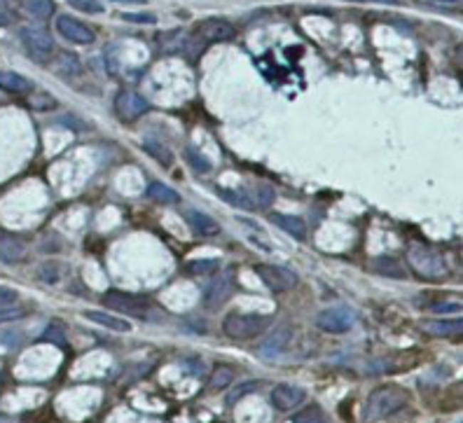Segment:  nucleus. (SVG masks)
I'll return each mask as SVG.
<instances>
[{
	"instance_id": "f257e3e1",
	"label": "nucleus",
	"mask_w": 463,
	"mask_h": 423,
	"mask_svg": "<svg viewBox=\"0 0 463 423\" xmlns=\"http://www.w3.org/2000/svg\"><path fill=\"white\" fill-rule=\"evenodd\" d=\"M407 262H410V267L424 278L437 281V278L447 276V262H444V257L431 246L412 244L407 248Z\"/></svg>"
},
{
	"instance_id": "f03ea898",
	"label": "nucleus",
	"mask_w": 463,
	"mask_h": 423,
	"mask_svg": "<svg viewBox=\"0 0 463 423\" xmlns=\"http://www.w3.org/2000/svg\"><path fill=\"white\" fill-rule=\"evenodd\" d=\"M407 404V393L398 386H379L377 391H372L368 397V407H365V417L372 421L379 419H388L391 414L402 409Z\"/></svg>"
},
{
	"instance_id": "7ed1b4c3",
	"label": "nucleus",
	"mask_w": 463,
	"mask_h": 423,
	"mask_svg": "<svg viewBox=\"0 0 463 423\" xmlns=\"http://www.w3.org/2000/svg\"><path fill=\"white\" fill-rule=\"evenodd\" d=\"M269 323L271 318L260 316V313H229L222 320V333L229 339H236V342H246V339L260 337L269 328Z\"/></svg>"
},
{
	"instance_id": "20e7f679",
	"label": "nucleus",
	"mask_w": 463,
	"mask_h": 423,
	"mask_svg": "<svg viewBox=\"0 0 463 423\" xmlns=\"http://www.w3.org/2000/svg\"><path fill=\"white\" fill-rule=\"evenodd\" d=\"M19 38L21 45L26 47V52L40 63H45L54 52V40L49 36V31H45L43 26H21Z\"/></svg>"
},
{
	"instance_id": "39448f33",
	"label": "nucleus",
	"mask_w": 463,
	"mask_h": 423,
	"mask_svg": "<svg viewBox=\"0 0 463 423\" xmlns=\"http://www.w3.org/2000/svg\"><path fill=\"white\" fill-rule=\"evenodd\" d=\"M355 323V313L349 309V306H330V309H323L316 316V325L323 330V333L330 335H344L349 333Z\"/></svg>"
},
{
	"instance_id": "423d86ee",
	"label": "nucleus",
	"mask_w": 463,
	"mask_h": 423,
	"mask_svg": "<svg viewBox=\"0 0 463 423\" xmlns=\"http://www.w3.org/2000/svg\"><path fill=\"white\" fill-rule=\"evenodd\" d=\"M101 304L105 309L122 311V313H129V316H138V318H143L147 311V302L143 297L122 293V290H108V293L101 297Z\"/></svg>"
},
{
	"instance_id": "0eeeda50",
	"label": "nucleus",
	"mask_w": 463,
	"mask_h": 423,
	"mask_svg": "<svg viewBox=\"0 0 463 423\" xmlns=\"http://www.w3.org/2000/svg\"><path fill=\"white\" fill-rule=\"evenodd\" d=\"M255 273L262 278L264 286L276 290V293H286V290H293L297 286V273L288 267H281V264H258Z\"/></svg>"
},
{
	"instance_id": "6e6552de",
	"label": "nucleus",
	"mask_w": 463,
	"mask_h": 423,
	"mask_svg": "<svg viewBox=\"0 0 463 423\" xmlns=\"http://www.w3.org/2000/svg\"><path fill=\"white\" fill-rule=\"evenodd\" d=\"M56 31L68 40V43H76V45H92L96 40V33L92 26H87L85 21L76 19L71 14H59L56 16Z\"/></svg>"
},
{
	"instance_id": "1a4fd4ad",
	"label": "nucleus",
	"mask_w": 463,
	"mask_h": 423,
	"mask_svg": "<svg viewBox=\"0 0 463 423\" xmlns=\"http://www.w3.org/2000/svg\"><path fill=\"white\" fill-rule=\"evenodd\" d=\"M115 110H118V115L124 122H134L140 115L150 110V101L134 89H122L118 98H115Z\"/></svg>"
},
{
	"instance_id": "9d476101",
	"label": "nucleus",
	"mask_w": 463,
	"mask_h": 423,
	"mask_svg": "<svg viewBox=\"0 0 463 423\" xmlns=\"http://www.w3.org/2000/svg\"><path fill=\"white\" fill-rule=\"evenodd\" d=\"M234 286H236V283H234V276H232L229 269L222 271V273H218V278L213 281L209 288H206V295H204L206 306L216 309V306L225 304L229 297H232V293H234Z\"/></svg>"
},
{
	"instance_id": "9b49d317",
	"label": "nucleus",
	"mask_w": 463,
	"mask_h": 423,
	"mask_svg": "<svg viewBox=\"0 0 463 423\" xmlns=\"http://www.w3.org/2000/svg\"><path fill=\"white\" fill-rule=\"evenodd\" d=\"M291 342H293V328L288 325V323H281V325L274 328V333H271V335L258 346V353L264 355V358H274V355L283 353Z\"/></svg>"
},
{
	"instance_id": "f8f14e48",
	"label": "nucleus",
	"mask_w": 463,
	"mask_h": 423,
	"mask_svg": "<svg viewBox=\"0 0 463 423\" xmlns=\"http://www.w3.org/2000/svg\"><path fill=\"white\" fill-rule=\"evenodd\" d=\"M197 36L204 43H225V40L234 38V26L225 19H206L197 24Z\"/></svg>"
},
{
	"instance_id": "ddd939ff",
	"label": "nucleus",
	"mask_w": 463,
	"mask_h": 423,
	"mask_svg": "<svg viewBox=\"0 0 463 423\" xmlns=\"http://www.w3.org/2000/svg\"><path fill=\"white\" fill-rule=\"evenodd\" d=\"M304 400V391L300 386H293V384H279L274 386L271 391V404L279 409V412H291L295 409L297 404Z\"/></svg>"
},
{
	"instance_id": "4468645a",
	"label": "nucleus",
	"mask_w": 463,
	"mask_h": 423,
	"mask_svg": "<svg viewBox=\"0 0 463 423\" xmlns=\"http://www.w3.org/2000/svg\"><path fill=\"white\" fill-rule=\"evenodd\" d=\"M26 257V244L21 241L19 236L14 234H0V262L5 264H14L21 262Z\"/></svg>"
},
{
	"instance_id": "2eb2a0df",
	"label": "nucleus",
	"mask_w": 463,
	"mask_h": 423,
	"mask_svg": "<svg viewBox=\"0 0 463 423\" xmlns=\"http://www.w3.org/2000/svg\"><path fill=\"white\" fill-rule=\"evenodd\" d=\"M271 225H276L279 229H283L288 236L297 239V241H302L304 236H307V225H304L302 218H297V215H288V213H271L269 215Z\"/></svg>"
},
{
	"instance_id": "dca6fc26",
	"label": "nucleus",
	"mask_w": 463,
	"mask_h": 423,
	"mask_svg": "<svg viewBox=\"0 0 463 423\" xmlns=\"http://www.w3.org/2000/svg\"><path fill=\"white\" fill-rule=\"evenodd\" d=\"M185 220H187V225L192 227L194 234H199V236H216L220 234V225L216 220L211 218V215H206L202 211H187L185 213Z\"/></svg>"
},
{
	"instance_id": "f3484780",
	"label": "nucleus",
	"mask_w": 463,
	"mask_h": 423,
	"mask_svg": "<svg viewBox=\"0 0 463 423\" xmlns=\"http://www.w3.org/2000/svg\"><path fill=\"white\" fill-rule=\"evenodd\" d=\"M216 194L222 199V202L236 206V209H246V211L258 209L253 192H248V189H225V187H216Z\"/></svg>"
},
{
	"instance_id": "a211bd4d",
	"label": "nucleus",
	"mask_w": 463,
	"mask_h": 423,
	"mask_svg": "<svg viewBox=\"0 0 463 423\" xmlns=\"http://www.w3.org/2000/svg\"><path fill=\"white\" fill-rule=\"evenodd\" d=\"M16 7H19V10L26 16H31V19H38V21H45L54 14L52 0H16Z\"/></svg>"
},
{
	"instance_id": "6ab92c4d",
	"label": "nucleus",
	"mask_w": 463,
	"mask_h": 423,
	"mask_svg": "<svg viewBox=\"0 0 463 423\" xmlns=\"http://www.w3.org/2000/svg\"><path fill=\"white\" fill-rule=\"evenodd\" d=\"M85 318L98 323V325L108 328V330H115V333H129L131 330V323L124 320V318H118L113 316V313H105V311H85Z\"/></svg>"
},
{
	"instance_id": "aec40b11",
	"label": "nucleus",
	"mask_w": 463,
	"mask_h": 423,
	"mask_svg": "<svg viewBox=\"0 0 463 423\" xmlns=\"http://www.w3.org/2000/svg\"><path fill=\"white\" fill-rule=\"evenodd\" d=\"M424 330L433 337H452L463 333V320L452 318V320H428L424 323Z\"/></svg>"
},
{
	"instance_id": "412c9836",
	"label": "nucleus",
	"mask_w": 463,
	"mask_h": 423,
	"mask_svg": "<svg viewBox=\"0 0 463 423\" xmlns=\"http://www.w3.org/2000/svg\"><path fill=\"white\" fill-rule=\"evenodd\" d=\"M0 89L10 91V94H26V91L33 89V85L24 75H19V73L0 70Z\"/></svg>"
},
{
	"instance_id": "4be33fe9",
	"label": "nucleus",
	"mask_w": 463,
	"mask_h": 423,
	"mask_svg": "<svg viewBox=\"0 0 463 423\" xmlns=\"http://www.w3.org/2000/svg\"><path fill=\"white\" fill-rule=\"evenodd\" d=\"M372 267H375L377 273H382V276H391V278H405V276H407V271H405V267L398 260H395V257H377Z\"/></svg>"
},
{
	"instance_id": "5701e85b",
	"label": "nucleus",
	"mask_w": 463,
	"mask_h": 423,
	"mask_svg": "<svg viewBox=\"0 0 463 423\" xmlns=\"http://www.w3.org/2000/svg\"><path fill=\"white\" fill-rule=\"evenodd\" d=\"M147 197L157 204H176L180 199L169 185H164V182H150V185H147Z\"/></svg>"
},
{
	"instance_id": "b1692460",
	"label": "nucleus",
	"mask_w": 463,
	"mask_h": 423,
	"mask_svg": "<svg viewBox=\"0 0 463 423\" xmlns=\"http://www.w3.org/2000/svg\"><path fill=\"white\" fill-rule=\"evenodd\" d=\"M232 381H234V370L227 367V365H218V367L213 370V375L209 377V388L211 391H222V388H227Z\"/></svg>"
},
{
	"instance_id": "393cba45",
	"label": "nucleus",
	"mask_w": 463,
	"mask_h": 423,
	"mask_svg": "<svg viewBox=\"0 0 463 423\" xmlns=\"http://www.w3.org/2000/svg\"><path fill=\"white\" fill-rule=\"evenodd\" d=\"M43 342H49L54 346H66V328L61 320H49L45 333H43Z\"/></svg>"
},
{
	"instance_id": "a878e982",
	"label": "nucleus",
	"mask_w": 463,
	"mask_h": 423,
	"mask_svg": "<svg viewBox=\"0 0 463 423\" xmlns=\"http://www.w3.org/2000/svg\"><path fill=\"white\" fill-rule=\"evenodd\" d=\"M56 73H61V75H76V73H80V59L76 54L61 52L56 56Z\"/></svg>"
},
{
	"instance_id": "bb28decb",
	"label": "nucleus",
	"mask_w": 463,
	"mask_h": 423,
	"mask_svg": "<svg viewBox=\"0 0 463 423\" xmlns=\"http://www.w3.org/2000/svg\"><path fill=\"white\" fill-rule=\"evenodd\" d=\"M293 423H328V419H326V412L318 404H309V407H304L302 412L295 414Z\"/></svg>"
},
{
	"instance_id": "cd10ccee",
	"label": "nucleus",
	"mask_w": 463,
	"mask_h": 423,
	"mask_svg": "<svg viewBox=\"0 0 463 423\" xmlns=\"http://www.w3.org/2000/svg\"><path fill=\"white\" fill-rule=\"evenodd\" d=\"M143 150H145V152H150L157 162H162V164H164V167H169V164L173 162V160H171V152L167 150V147L160 145V143H155V140H145V143H143Z\"/></svg>"
},
{
	"instance_id": "c85d7f7f",
	"label": "nucleus",
	"mask_w": 463,
	"mask_h": 423,
	"mask_svg": "<svg viewBox=\"0 0 463 423\" xmlns=\"http://www.w3.org/2000/svg\"><path fill=\"white\" fill-rule=\"evenodd\" d=\"M187 162L192 164V169L194 171H199V173H206V171H211V162L206 160V157L202 152H197L194 147H187Z\"/></svg>"
},
{
	"instance_id": "c756f323",
	"label": "nucleus",
	"mask_w": 463,
	"mask_h": 423,
	"mask_svg": "<svg viewBox=\"0 0 463 423\" xmlns=\"http://www.w3.org/2000/svg\"><path fill=\"white\" fill-rule=\"evenodd\" d=\"M71 5L78 7V10H82V12H89V14H101L103 12V7H101L98 0H71Z\"/></svg>"
},
{
	"instance_id": "7c9ffc66",
	"label": "nucleus",
	"mask_w": 463,
	"mask_h": 423,
	"mask_svg": "<svg viewBox=\"0 0 463 423\" xmlns=\"http://www.w3.org/2000/svg\"><path fill=\"white\" fill-rule=\"evenodd\" d=\"M251 391H258V381H246V384L239 386L236 391H232V393H229L227 400H229L232 404H234L236 400H241V397H244L246 393H251Z\"/></svg>"
},
{
	"instance_id": "2f4dec72",
	"label": "nucleus",
	"mask_w": 463,
	"mask_h": 423,
	"mask_svg": "<svg viewBox=\"0 0 463 423\" xmlns=\"http://www.w3.org/2000/svg\"><path fill=\"white\" fill-rule=\"evenodd\" d=\"M187 269L192 273H206L211 269H218V260H197V262H189Z\"/></svg>"
},
{
	"instance_id": "473e14b6",
	"label": "nucleus",
	"mask_w": 463,
	"mask_h": 423,
	"mask_svg": "<svg viewBox=\"0 0 463 423\" xmlns=\"http://www.w3.org/2000/svg\"><path fill=\"white\" fill-rule=\"evenodd\" d=\"M255 197V204L260 206V209H264V206H269V202L274 199V189L271 187H260L258 192H253Z\"/></svg>"
},
{
	"instance_id": "72a5a7b5",
	"label": "nucleus",
	"mask_w": 463,
	"mask_h": 423,
	"mask_svg": "<svg viewBox=\"0 0 463 423\" xmlns=\"http://www.w3.org/2000/svg\"><path fill=\"white\" fill-rule=\"evenodd\" d=\"M122 19H124V21H134V24H155L157 16H155V14H145V12H140V14L122 12Z\"/></svg>"
},
{
	"instance_id": "f704fd0d",
	"label": "nucleus",
	"mask_w": 463,
	"mask_h": 423,
	"mask_svg": "<svg viewBox=\"0 0 463 423\" xmlns=\"http://www.w3.org/2000/svg\"><path fill=\"white\" fill-rule=\"evenodd\" d=\"M14 302H16V293H14V290L0 286V309H10Z\"/></svg>"
},
{
	"instance_id": "c9c22d12",
	"label": "nucleus",
	"mask_w": 463,
	"mask_h": 423,
	"mask_svg": "<svg viewBox=\"0 0 463 423\" xmlns=\"http://www.w3.org/2000/svg\"><path fill=\"white\" fill-rule=\"evenodd\" d=\"M12 21V10L7 0H0V26H7Z\"/></svg>"
},
{
	"instance_id": "e433bc0d",
	"label": "nucleus",
	"mask_w": 463,
	"mask_h": 423,
	"mask_svg": "<svg viewBox=\"0 0 463 423\" xmlns=\"http://www.w3.org/2000/svg\"><path fill=\"white\" fill-rule=\"evenodd\" d=\"M428 309L435 313H459L461 304H433V306H428Z\"/></svg>"
},
{
	"instance_id": "4c0bfd02",
	"label": "nucleus",
	"mask_w": 463,
	"mask_h": 423,
	"mask_svg": "<svg viewBox=\"0 0 463 423\" xmlns=\"http://www.w3.org/2000/svg\"><path fill=\"white\" fill-rule=\"evenodd\" d=\"M24 313L21 311H12V309H0V323H7V320H14V318H21Z\"/></svg>"
},
{
	"instance_id": "58836bf2",
	"label": "nucleus",
	"mask_w": 463,
	"mask_h": 423,
	"mask_svg": "<svg viewBox=\"0 0 463 423\" xmlns=\"http://www.w3.org/2000/svg\"><path fill=\"white\" fill-rule=\"evenodd\" d=\"M115 3H129V5H143L145 0H115Z\"/></svg>"
},
{
	"instance_id": "ea45409f",
	"label": "nucleus",
	"mask_w": 463,
	"mask_h": 423,
	"mask_svg": "<svg viewBox=\"0 0 463 423\" xmlns=\"http://www.w3.org/2000/svg\"><path fill=\"white\" fill-rule=\"evenodd\" d=\"M433 3H449V5H454V3H459V0H433Z\"/></svg>"
},
{
	"instance_id": "a19ab883",
	"label": "nucleus",
	"mask_w": 463,
	"mask_h": 423,
	"mask_svg": "<svg viewBox=\"0 0 463 423\" xmlns=\"http://www.w3.org/2000/svg\"><path fill=\"white\" fill-rule=\"evenodd\" d=\"M365 3V0H363ZM370 3H393V0H370Z\"/></svg>"
}]
</instances>
